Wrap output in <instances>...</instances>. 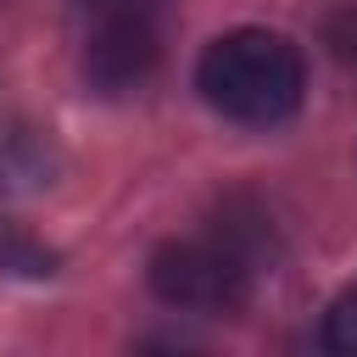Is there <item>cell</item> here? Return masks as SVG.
<instances>
[{"label":"cell","instance_id":"cell-8","mask_svg":"<svg viewBox=\"0 0 357 357\" xmlns=\"http://www.w3.org/2000/svg\"><path fill=\"white\" fill-rule=\"evenodd\" d=\"M89 6H106V0H89Z\"/></svg>","mask_w":357,"mask_h":357},{"label":"cell","instance_id":"cell-6","mask_svg":"<svg viewBox=\"0 0 357 357\" xmlns=\"http://www.w3.org/2000/svg\"><path fill=\"white\" fill-rule=\"evenodd\" d=\"M324 346L335 357H357V290L335 296L329 312H324Z\"/></svg>","mask_w":357,"mask_h":357},{"label":"cell","instance_id":"cell-5","mask_svg":"<svg viewBox=\"0 0 357 357\" xmlns=\"http://www.w3.org/2000/svg\"><path fill=\"white\" fill-rule=\"evenodd\" d=\"M56 262H61V257H56L45 240H33L28 229H17V223L0 218V273H6V279H50Z\"/></svg>","mask_w":357,"mask_h":357},{"label":"cell","instance_id":"cell-3","mask_svg":"<svg viewBox=\"0 0 357 357\" xmlns=\"http://www.w3.org/2000/svg\"><path fill=\"white\" fill-rule=\"evenodd\" d=\"M162 61V22L145 0H106L84 45V78L100 95L139 89Z\"/></svg>","mask_w":357,"mask_h":357},{"label":"cell","instance_id":"cell-2","mask_svg":"<svg viewBox=\"0 0 357 357\" xmlns=\"http://www.w3.org/2000/svg\"><path fill=\"white\" fill-rule=\"evenodd\" d=\"M251 262L223 240V234H201V240H167L151 257V290L178 307V312H201V318H223L240 312L251 296Z\"/></svg>","mask_w":357,"mask_h":357},{"label":"cell","instance_id":"cell-4","mask_svg":"<svg viewBox=\"0 0 357 357\" xmlns=\"http://www.w3.org/2000/svg\"><path fill=\"white\" fill-rule=\"evenodd\" d=\"M61 167V151L45 128L33 123H6L0 128V195H28L45 190Z\"/></svg>","mask_w":357,"mask_h":357},{"label":"cell","instance_id":"cell-7","mask_svg":"<svg viewBox=\"0 0 357 357\" xmlns=\"http://www.w3.org/2000/svg\"><path fill=\"white\" fill-rule=\"evenodd\" d=\"M324 45H329V56H335L340 67L357 73V0L329 6V17H324Z\"/></svg>","mask_w":357,"mask_h":357},{"label":"cell","instance_id":"cell-1","mask_svg":"<svg viewBox=\"0 0 357 357\" xmlns=\"http://www.w3.org/2000/svg\"><path fill=\"white\" fill-rule=\"evenodd\" d=\"M195 84H201L206 106L223 112L229 123L268 128V123H284L301 106L307 67H301V50L284 33L234 28V33L206 45V56L195 67Z\"/></svg>","mask_w":357,"mask_h":357}]
</instances>
